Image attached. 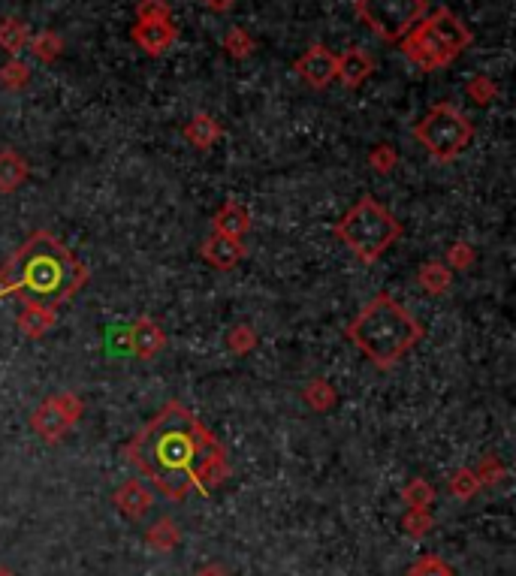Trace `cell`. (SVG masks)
I'll use <instances>...</instances> for the list:
<instances>
[{"label":"cell","instance_id":"6da1fadb","mask_svg":"<svg viewBox=\"0 0 516 576\" xmlns=\"http://www.w3.org/2000/svg\"><path fill=\"white\" fill-rule=\"evenodd\" d=\"M124 453L169 498H185L194 489L209 495L230 474L218 438L179 402L145 423Z\"/></svg>","mask_w":516,"mask_h":576},{"label":"cell","instance_id":"7a4b0ae2","mask_svg":"<svg viewBox=\"0 0 516 576\" xmlns=\"http://www.w3.org/2000/svg\"><path fill=\"white\" fill-rule=\"evenodd\" d=\"M88 284V266L55 239L34 233L4 266H0V296H19L25 305L58 308Z\"/></svg>","mask_w":516,"mask_h":576},{"label":"cell","instance_id":"3957f363","mask_svg":"<svg viewBox=\"0 0 516 576\" xmlns=\"http://www.w3.org/2000/svg\"><path fill=\"white\" fill-rule=\"evenodd\" d=\"M348 338L375 368L387 371L420 344L423 326L402 302H396L390 293H381L366 302L363 311L354 317V323L348 326Z\"/></svg>","mask_w":516,"mask_h":576},{"label":"cell","instance_id":"277c9868","mask_svg":"<svg viewBox=\"0 0 516 576\" xmlns=\"http://www.w3.org/2000/svg\"><path fill=\"white\" fill-rule=\"evenodd\" d=\"M471 31L459 16L450 10H435L423 16L405 37H402V55L423 73L441 70L453 64L468 46H471Z\"/></svg>","mask_w":516,"mask_h":576},{"label":"cell","instance_id":"5b68a950","mask_svg":"<svg viewBox=\"0 0 516 576\" xmlns=\"http://www.w3.org/2000/svg\"><path fill=\"white\" fill-rule=\"evenodd\" d=\"M335 239L344 248H351L357 260L372 266L402 239V224L378 200L363 197L335 224Z\"/></svg>","mask_w":516,"mask_h":576},{"label":"cell","instance_id":"8992f818","mask_svg":"<svg viewBox=\"0 0 516 576\" xmlns=\"http://www.w3.org/2000/svg\"><path fill=\"white\" fill-rule=\"evenodd\" d=\"M414 139L441 163L456 160L474 139V124L468 121V115L462 109H456L453 103H438L432 106L423 121L411 130Z\"/></svg>","mask_w":516,"mask_h":576},{"label":"cell","instance_id":"52a82bcc","mask_svg":"<svg viewBox=\"0 0 516 576\" xmlns=\"http://www.w3.org/2000/svg\"><path fill=\"white\" fill-rule=\"evenodd\" d=\"M426 10V0H357L360 22L387 43L402 40L426 16Z\"/></svg>","mask_w":516,"mask_h":576},{"label":"cell","instance_id":"ba28073f","mask_svg":"<svg viewBox=\"0 0 516 576\" xmlns=\"http://www.w3.org/2000/svg\"><path fill=\"white\" fill-rule=\"evenodd\" d=\"M82 411H85V402H82L76 393H58V396L46 399V402L34 411L31 426H34V432H37L43 441L55 444V441H61V438L79 423Z\"/></svg>","mask_w":516,"mask_h":576},{"label":"cell","instance_id":"9c48e42d","mask_svg":"<svg viewBox=\"0 0 516 576\" xmlns=\"http://www.w3.org/2000/svg\"><path fill=\"white\" fill-rule=\"evenodd\" d=\"M335 64H338V58H335L326 46H311V49L293 64V70H296L311 88H326V85L335 82Z\"/></svg>","mask_w":516,"mask_h":576},{"label":"cell","instance_id":"30bf717a","mask_svg":"<svg viewBox=\"0 0 516 576\" xmlns=\"http://www.w3.org/2000/svg\"><path fill=\"white\" fill-rule=\"evenodd\" d=\"M133 43L145 52V55H163L179 37V28L172 25V19H160V22H136L130 31Z\"/></svg>","mask_w":516,"mask_h":576},{"label":"cell","instance_id":"8fae6325","mask_svg":"<svg viewBox=\"0 0 516 576\" xmlns=\"http://www.w3.org/2000/svg\"><path fill=\"white\" fill-rule=\"evenodd\" d=\"M203 260L218 269V272H230L236 269L242 260H245V242L242 239H233V236H221V233H212L203 248H200Z\"/></svg>","mask_w":516,"mask_h":576},{"label":"cell","instance_id":"7c38bea8","mask_svg":"<svg viewBox=\"0 0 516 576\" xmlns=\"http://www.w3.org/2000/svg\"><path fill=\"white\" fill-rule=\"evenodd\" d=\"M338 64H335V79L344 85V88H360L372 73H375V61L366 49H348L344 55H335Z\"/></svg>","mask_w":516,"mask_h":576},{"label":"cell","instance_id":"4fadbf2b","mask_svg":"<svg viewBox=\"0 0 516 576\" xmlns=\"http://www.w3.org/2000/svg\"><path fill=\"white\" fill-rule=\"evenodd\" d=\"M130 347L139 359H154L166 347V332L157 320L139 317L130 329Z\"/></svg>","mask_w":516,"mask_h":576},{"label":"cell","instance_id":"5bb4252c","mask_svg":"<svg viewBox=\"0 0 516 576\" xmlns=\"http://www.w3.org/2000/svg\"><path fill=\"white\" fill-rule=\"evenodd\" d=\"M212 230L221 236L245 239V233L251 230V212L242 203H224L212 218Z\"/></svg>","mask_w":516,"mask_h":576},{"label":"cell","instance_id":"9a60e30c","mask_svg":"<svg viewBox=\"0 0 516 576\" xmlns=\"http://www.w3.org/2000/svg\"><path fill=\"white\" fill-rule=\"evenodd\" d=\"M115 507H118L124 516H130V519L145 516L148 507H151V492H148V486L139 483V480L121 483V486L115 489Z\"/></svg>","mask_w":516,"mask_h":576},{"label":"cell","instance_id":"2e32d148","mask_svg":"<svg viewBox=\"0 0 516 576\" xmlns=\"http://www.w3.org/2000/svg\"><path fill=\"white\" fill-rule=\"evenodd\" d=\"M25 181H28V160L13 148H0V194H13Z\"/></svg>","mask_w":516,"mask_h":576},{"label":"cell","instance_id":"e0dca14e","mask_svg":"<svg viewBox=\"0 0 516 576\" xmlns=\"http://www.w3.org/2000/svg\"><path fill=\"white\" fill-rule=\"evenodd\" d=\"M224 136V130H221V124L212 118V115H206V112H200V115H194L188 124H185V139L194 145V148H200V151H206V148H212L218 139Z\"/></svg>","mask_w":516,"mask_h":576},{"label":"cell","instance_id":"ac0fdd59","mask_svg":"<svg viewBox=\"0 0 516 576\" xmlns=\"http://www.w3.org/2000/svg\"><path fill=\"white\" fill-rule=\"evenodd\" d=\"M55 326V308H40V305H25L19 314V329L28 338H43Z\"/></svg>","mask_w":516,"mask_h":576},{"label":"cell","instance_id":"d6986e66","mask_svg":"<svg viewBox=\"0 0 516 576\" xmlns=\"http://www.w3.org/2000/svg\"><path fill=\"white\" fill-rule=\"evenodd\" d=\"M302 402L311 408V411H320V414H326V411H332L335 408V402H338V396H335V390H332V383L329 380H323V377H314L308 387L302 390Z\"/></svg>","mask_w":516,"mask_h":576},{"label":"cell","instance_id":"ffe728a7","mask_svg":"<svg viewBox=\"0 0 516 576\" xmlns=\"http://www.w3.org/2000/svg\"><path fill=\"white\" fill-rule=\"evenodd\" d=\"M420 284L426 287V293L441 296V293L450 290V284H453V272L447 269V263H441V260H429V263H423V269H420Z\"/></svg>","mask_w":516,"mask_h":576},{"label":"cell","instance_id":"44dd1931","mask_svg":"<svg viewBox=\"0 0 516 576\" xmlns=\"http://www.w3.org/2000/svg\"><path fill=\"white\" fill-rule=\"evenodd\" d=\"M28 40H31L28 25L22 19H4V22H0V49H4V52L16 55V52H22L28 46Z\"/></svg>","mask_w":516,"mask_h":576},{"label":"cell","instance_id":"7402d4cb","mask_svg":"<svg viewBox=\"0 0 516 576\" xmlns=\"http://www.w3.org/2000/svg\"><path fill=\"white\" fill-rule=\"evenodd\" d=\"M179 540H182V534H179V525L172 522V519H157L151 525V531H148V543L154 549H160V552H169Z\"/></svg>","mask_w":516,"mask_h":576},{"label":"cell","instance_id":"603a6c76","mask_svg":"<svg viewBox=\"0 0 516 576\" xmlns=\"http://www.w3.org/2000/svg\"><path fill=\"white\" fill-rule=\"evenodd\" d=\"M402 498H405V504H408L411 510H429L432 501H435V489H432L426 480H411V483L405 486Z\"/></svg>","mask_w":516,"mask_h":576},{"label":"cell","instance_id":"cb8c5ba5","mask_svg":"<svg viewBox=\"0 0 516 576\" xmlns=\"http://www.w3.org/2000/svg\"><path fill=\"white\" fill-rule=\"evenodd\" d=\"M31 82V67L25 61H7L0 67V85L10 91H22Z\"/></svg>","mask_w":516,"mask_h":576},{"label":"cell","instance_id":"d4e9b609","mask_svg":"<svg viewBox=\"0 0 516 576\" xmlns=\"http://www.w3.org/2000/svg\"><path fill=\"white\" fill-rule=\"evenodd\" d=\"M224 49H227L230 58L242 61V58H248V55L254 52V37H251L245 28H233V31H227V37H224Z\"/></svg>","mask_w":516,"mask_h":576},{"label":"cell","instance_id":"484cf974","mask_svg":"<svg viewBox=\"0 0 516 576\" xmlns=\"http://www.w3.org/2000/svg\"><path fill=\"white\" fill-rule=\"evenodd\" d=\"M64 49V40L55 34V31H43L31 40V52L40 58V61H55Z\"/></svg>","mask_w":516,"mask_h":576},{"label":"cell","instance_id":"4316f807","mask_svg":"<svg viewBox=\"0 0 516 576\" xmlns=\"http://www.w3.org/2000/svg\"><path fill=\"white\" fill-rule=\"evenodd\" d=\"M483 486H480V480H477V471L474 468H459L453 477H450V492L456 495V498H471V495H477Z\"/></svg>","mask_w":516,"mask_h":576},{"label":"cell","instance_id":"83f0119b","mask_svg":"<svg viewBox=\"0 0 516 576\" xmlns=\"http://www.w3.org/2000/svg\"><path fill=\"white\" fill-rule=\"evenodd\" d=\"M396 163H399V151H396L393 145H387V142H381V145H375V148L369 151V166H372L378 175H390V172L396 169Z\"/></svg>","mask_w":516,"mask_h":576},{"label":"cell","instance_id":"f1b7e54d","mask_svg":"<svg viewBox=\"0 0 516 576\" xmlns=\"http://www.w3.org/2000/svg\"><path fill=\"white\" fill-rule=\"evenodd\" d=\"M227 347H230L233 353L245 356V353H251V350L257 347V332H254L251 326L239 323V326L230 329V335H227Z\"/></svg>","mask_w":516,"mask_h":576},{"label":"cell","instance_id":"f546056e","mask_svg":"<svg viewBox=\"0 0 516 576\" xmlns=\"http://www.w3.org/2000/svg\"><path fill=\"white\" fill-rule=\"evenodd\" d=\"M465 91H468V97H471L477 106H489V103L495 100V94H498V88H495V82H492L489 76H474V79L465 85Z\"/></svg>","mask_w":516,"mask_h":576},{"label":"cell","instance_id":"4dcf8cb0","mask_svg":"<svg viewBox=\"0 0 516 576\" xmlns=\"http://www.w3.org/2000/svg\"><path fill=\"white\" fill-rule=\"evenodd\" d=\"M474 266V248L468 242H453L447 251V269L450 272H465Z\"/></svg>","mask_w":516,"mask_h":576},{"label":"cell","instance_id":"1f68e13d","mask_svg":"<svg viewBox=\"0 0 516 576\" xmlns=\"http://www.w3.org/2000/svg\"><path fill=\"white\" fill-rule=\"evenodd\" d=\"M136 19L139 22H160V19H172L166 0H139L136 4Z\"/></svg>","mask_w":516,"mask_h":576},{"label":"cell","instance_id":"d6a6232c","mask_svg":"<svg viewBox=\"0 0 516 576\" xmlns=\"http://www.w3.org/2000/svg\"><path fill=\"white\" fill-rule=\"evenodd\" d=\"M411 576H453L450 564H444L438 555H423L414 567H411Z\"/></svg>","mask_w":516,"mask_h":576},{"label":"cell","instance_id":"836d02e7","mask_svg":"<svg viewBox=\"0 0 516 576\" xmlns=\"http://www.w3.org/2000/svg\"><path fill=\"white\" fill-rule=\"evenodd\" d=\"M429 528H432L429 510H411V513L405 516V531H408L411 537H423V534H429Z\"/></svg>","mask_w":516,"mask_h":576},{"label":"cell","instance_id":"e575fe53","mask_svg":"<svg viewBox=\"0 0 516 576\" xmlns=\"http://www.w3.org/2000/svg\"><path fill=\"white\" fill-rule=\"evenodd\" d=\"M501 477H504L501 462L492 459V456H486V459L480 462V468H477V480H480V486H492V483H498Z\"/></svg>","mask_w":516,"mask_h":576},{"label":"cell","instance_id":"d590c367","mask_svg":"<svg viewBox=\"0 0 516 576\" xmlns=\"http://www.w3.org/2000/svg\"><path fill=\"white\" fill-rule=\"evenodd\" d=\"M203 4H206L212 13H227V10L236 7V0H203Z\"/></svg>","mask_w":516,"mask_h":576},{"label":"cell","instance_id":"8d00e7d4","mask_svg":"<svg viewBox=\"0 0 516 576\" xmlns=\"http://www.w3.org/2000/svg\"><path fill=\"white\" fill-rule=\"evenodd\" d=\"M197 576H227V573H224V570H221L218 564H212V567H203V570H200Z\"/></svg>","mask_w":516,"mask_h":576},{"label":"cell","instance_id":"74e56055","mask_svg":"<svg viewBox=\"0 0 516 576\" xmlns=\"http://www.w3.org/2000/svg\"><path fill=\"white\" fill-rule=\"evenodd\" d=\"M0 576H16V573L10 567H0Z\"/></svg>","mask_w":516,"mask_h":576}]
</instances>
